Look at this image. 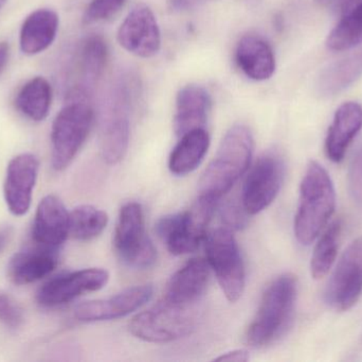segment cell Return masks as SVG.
Instances as JSON below:
<instances>
[{
  "label": "cell",
  "mask_w": 362,
  "mask_h": 362,
  "mask_svg": "<svg viewBox=\"0 0 362 362\" xmlns=\"http://www.w3.org/2000/svg\"><path fill=\"white\" fill-rule=\"evenodd\" d=\"M216 361L245 362L249 361V353L246 350H233L225 353L215 359Z\"/></svg>",
  "instance_id": "obj_35"
},
{
  "label": "cell",
  "mask_w": 362,
  "mask_h": 362,
  "mask_svg": "<svg viewBox=\"0 0 362 362\" xmlns=\"http://www.w3.org/2000/svg\"><path fill=\"white\" fill-rule=\"evenodd\" d=\"M211 108V97L200 85L189 84L182 87L176 98L174 130L182 136L196 129H204Z\"/></svg>",
  "instance_id": "obj_19"
},
{
  "label": "cell",
  "mask_w": 362,
  "mask_h": 362,
  "mask_svg": "<svg viewBox=\"0 0 362 362\" xmlns=\"http://www.w3.org/2000/svg\"><path fill=\"white\" fill-rule=\"evenodd\" d=\"M119 259L134 269H148L156 261L157 253L146 234L144 208L137 202H129L121 208L114 237Z\"/></svg>",
  "instance_id": "obj_9"
},
{
  "label": "cell",
  "mask_w": 362,
  "mask_h": 362,
  "mask_svg": "<svg viewBox=\"0 0 362 362\" xmlns=\"http://www.w3.org/2000/svg\"><path fill=\"white\" fill-rule=\"evenodd\" d=\"M210 269L206 259L187 261L170 278L163 300L175 305L195 307L208 286Z\"/></svg>",
  "instance_id": "obj_17"
},
{
  "label": "cell",
  "mask_w": 362,
  "mask_h": 362,
  "mask_svg": "<svg viewBox=\"0 0 362 362\" xmlns=\"http://www.w3.org/2000/svg\"><path fill=\"white\" fill-rule=\"evenodd\" d=\"M362 295V237L346 248L325 293L327 304L338 312L356 305Z\"/></svg>",
  "instance_id": "obj_11"
},
{
  "label": "cell",
  "mask_w": 362,
  "mask_h": 362,
  "mask_svg": "<svg viewBox=\"0 0 362 362\" xmlns=\"http://www.w3.org/2000/svg\"><path fill=\"white\" fill-rule=\"evenodd\" d=\"M193 4V0H169V8L174 12L187 10Z\"/></svg>",
  "instance_id": "obj_38"
},
{
  "label": "cell",
  "mask_w": 362,
  "mask_h": 362,
  "mask_svg": "<svg viewBox=\"0 0 362 362\" xmlns=\"http://www.w3.org/2000/svg\"><path fill=\"white\" fill-rule=\"evenodd\" d=\"M8 57H10V46L6 42L0 43V76L6 67Z\"/></svg>",
  "instance_id": "obj_37"
},
{
  "label": "cell",
  "mask_w": 362,
  "mask_h": 362,
  "mask_svg": "<svg viewBox=\"0 0 362 362\" xmlns=\"http://www.w3.org/2000/svg\"><path fill=\"white\" fill-rule=\"evenodd\" d=\"M206 261L228 301L238 302L244 293L246 273L240 248L231 230L221 227L206 236Z\"/></svg>",
  "instance_id": "obj_8"
},
{
  "label": "cell",
  "mask_w": 362,
  "mask_h": 362,
  "mask_svg": "<svg viewBox=\"0 0 362 362\" xmlns=\"http://www.w3.org/2000/svg\"><path fill=\"white\" fill-rule=\"evenodd\" d=\"M348 181L353 199L362 203V147L356 151L351 161Z\"/></svg>",
  "instance_id": "obj_32"
},
{
  "label": "cell",
  "mask_w": 362,
  "mask_h": 362,
  "mask_svg": "<svg viewBox=\"0 0 362 362\" xmlns=\"http://www.w3.org/2000/svg\"><path fill=\"white\" fill-rule=\"evenodd\" d=\"M107 225V214L93 205L78 206L69 213V235L81 242L101 235Z\"/></svg>",
  "instance_id": "obj_27"
},
{
  "label": "cell",
  "mask_w": 362,
  "mask_h": 362,
  "mask_svg": "<svg viewBox=\"0 0 362 362\" xmlns=\"http://www.w3.org/2000/svg\"><path fill=\"white\" fill-rule=\"evenodd\" d=\"M361 76L362 47L356 52L325 67L321 72L317 87L321 95L329 97L348 89Z\"/></svg>",
  "instance_id": "obj_24"
},
{
  "label": "cell",
  "mask_w": 362,
  "mask_h": 362,
  "mask_svg": "<svg viewBox=\"0 0 362 362\" xmlns=\"http://www.w3.org/2000/svg\"><path fill=\"white\" fill-rule=\"evenodd\" d=\"M108 280V272L99 268L62 274L42 285L36 299L45 307L64 305L84 293L100 290L107 284Z\"/></svg>",
  "instance_id": "obj_12"
},
{
  "label": "cell",
  "mask_w": 362,
  "mask_h": 362,
  "mask_svg": "<svg viewBox=\"0 0 362 362\" xmlns=\"http://www.w3.org/2000/svg\"><path fill=\"white\" fill-rule=\"evenodd\" d=\"M69 236V213L55 196H46L38 204L32 227L36 246L57 251Z\"/></svg>",
  "instance_id": "obj_16"
},
{
  "label": "cell",
  "mask_w": 362,
  "mask_h": 362,
  "mask_svg": "<svg viewBox=\"0 0 362 362\" xmlns=\"http://www.w3.org/2000/svg\"><path fill=\"white\" fill-rule=\"evenodd\" d=\"M51 100L52 89L50 83L42 77H36L21 87L15 99V106L27 118L42 121L48 115Z\"/></svg>",
  "instance_id": "obj_25"
},
{
  "label": "cell",
  "mask_w": 362,
  "mask_h": 362,
  "mask_svg": "<svg viewBox=\"0 0 362 362\" xmlns=\"http://www.w3.org/2000/svg\"><path fill=\"white\" fill-rule=\"evenodd\" d=\"M218 201L198 196L187 212L168 215L157 222L156 231L168 250L173 255L194 252L206 239V229Z\"/></svg>",
  "instance_id": "obj_6"
},
{
  "label": "cell",
  "mask_w": 362,
  "mask_h": 362,
  "mask_svg": "<svg viewBox=\"0 0 362 362\" xmlns=\"http://www.w3.org/2000/svg\"><path fill=\"white\" fill-rule=\"evenodd\" d=\"M336 208V193L329 172L318 162H310L300 186L295 217V236L303 246L320 236Z\"/></svg>",
  "instance_id": "obj_2"
},
{
  "label": "cell",
  "mask_w": 362,
  "mask_h": 362,
  "mask_svg": "<svg viewBox=\"0 0 362 362\" xmlns=\"http://www.w3.org/2000/svg\"><path fill=\"white\" fill-rule=\"evenodd\" d=\"M285 176V164L276 153L257 159L243 187L242 204L248 215L263 212L276 200Z\"/></svg>",
  "instance_id": "obj_10"
},
{
  "label": "cell",
  "mask_w": 362,
  "mask_h": 362,
  "mask_svg": "<svg viewBox=\"0 0 362 362\" xmlns=\"http://www.w3.org/2000/svg\"><path fill=\"white\" fill-rule=\"evenodd\" d=\"M107 60V44L103 38L91 35L83 42L80 50V67L83 78L88 84H93L102 76Z\"/></svg>",
  "instance_id": "obj_29"
},
{
  "label": "cell",
  "mask_w": 362,
  "mask_h": 362,
  "mask_svg": "<svg viewBox=\"0 0 362 362\" xmlns=\"http://www.w3.org/2000/svg\"><path fill=\"white\" fill-rule=\"evenodd\" d=\"M323 6H327L331 10L339 13L340 15H344L349 11L354 9L355 6L361 4L362 0H319Z\"/></svg>",
  "instance_id": "obj_34"
},
{
  "label": "cell",
  "mask_w": 362,
  "mask_h": 362,
  "mask_svg": "<svg viewBox=\"0 0 362 362\" xmlns=\"http://www.w3.org/2000/svg\"><path fill=\"white\" fill-rule=\"evenodd\" d=\"M59 19L54 11L40 9L31 13L21 29V49L25 55H34L46 50L57 38Z\"/></svg>",
  "instance_id": "obj_22"
},
{
  "label": "cell",
  "mask_w": 362,
  "mask_h": 362,
  "mask_svg": "<svg viewBox=\"0 0 362 362\" xmlns=\"http://www.w3.org/2000/svg\"><path fill=\"white\" fill-rule=\"evenodd\" d=\"M57 265V251L37 246L13 256L8 264V276L14 284H32L49 276Z\"/></svg>",
  "instance_id": "obj_21"
},
{
  "label": "cell",
  "mask_w": 362,
  "mask_h": 362,
  "mask_svg": "<svg viewBox=\"0 0 362 362\" xmlns=\"http://www.w3.org/2000/svg\"><path fill=\"white\" fill-rule=\"evenodd\" d=\"M210 147V136L204 129H196L180 136V142L172 151L170 171L182 176L197 169Z\"/></svg>",
  "instance_id": "obj_23"
},
{
  "label": "cell",
  "mask_w": 362,
  "mask_h": 362,
  "mask_svg": "<svg viewBox=\"0 0 362 362\" xmlns=\"http://www.w3.org/2000/svg\"><path fill=\"white\" fill-rule=\"evenodd\" d=\"M362 129V106L357 102H346L336 111L333 123L325 140V152L334 163H340L346 150Z\"/></svg>",
  "instance_id": "obj_18"
},
{
  "label": "cell",
  "mask_w": 362,
  "mask_h": 362,
  "mask_svg": "<svg viewBox=\"0 0 362 362\" xmlns=\"http://www.w3.org/2000/svg\"><path fill=\"white\" fill-rule=\"evenodd\" d=\"M38 169L37 157L31 153L17 155L8 163L4 181V200L8 210L15 216H23L29 210Z\"/></svg>",
  "instance_id": "obj_15"
},
{
  "label": "cell",
  "mask_w": 362,
  "mask_h": 362,
  "mask_svg": "<svg viewBox=\"0 0 362 362\" xmlns=\"http://www.w3.org/2000/svg\"><path fill=\"white\" fill-rule=\"evenodd\" d=\"M93 110L84 89H74L70 101L53 121L51 131L52 166L57 171L66 169L86 142L93 127Z\"/></svg>",
  "instance_id": "obj_4"
},
{
  "label": "cell",
  "mask_w": 362,
  "mask_h": 362,
  "mask_svg": "<svg viewBox=\"0 0 362 362\" xmlns=\"http://www.w3.org/2000/svg\"><path fill=\"white\" fill-rule=\"evenodd\" d=\"M127 0H91L83 17L84 23L106 21L116 15L127 4Z\"/></svg>",
  "instance_id": "obj_30"
},
{
  "label": "cell",
  "mask_w": 362,
  "mask_h": 362,
  "mask_svg": "<svg viewBox=\"0 0 362 362\" xmlns=\"http://www.w3.org/2000/svg\"><path fill=\"white\" fill-rule=\"evenodd\" d=\"M255 140L249 128L235 125L223 136L213 161L199 181V195L218 201L246 174L252 159Z\"/></svg>",
  "instance_id": "obj_1"
},
{
  "label": "cell",
  "mask_w": 362,
  "mask_h": 362,
  "mask_svg": "<svg viewBox=\"0 0 362 362\" xmlns=\"http://www.w3.org/2000/svg\"><path fill=\"white\" fill-rule=\"evenodd\" d=\"M6 1H8V0H0V10L4 8V6L6 4Z\"/></svg>",
  "instance_id": "obj_39"
},
{
  "label": "cell",
  "mask_w": 362,
  "mask_h": 362,
  "mask_svg": "<svg viewBox=\"0 0 362 362\" xmlns=\"http://www.w3.org/2000/svg\"><path fill=\"white\" fill-rule=\"evenodd\" d=\"M133 93V82L123 77L110 89V97L104 103L100 123V149L104 161L110 165L122 161L129 148Z\"/></svg>",
  "instance_id": "obj_5"
},
{
  "label": "cell",
  "mask_w": 362,
  "mask_h": 362,
  "mask_svg": "<svg viewBox=\"0 0 362 362\" xmlns=\"http://www.w3.org/2000/svg\"><path fill=\"white\" fill-rule=\"evenodd\" d=\"M13 236V227L10 225H4L0 227V254L4 253L6 247L8 246V242H11V238Z\"/></svg>",
  "instance_id": "obj_36"
},
{
  "label": "cell",
  "mask_w": 362,
  "mask_h": 362,
  "mask_svg": "<svg viewBox=\"0 0 362 362\" xmlns=\"http://www.w3.org/2000/svg\"><path fill=\"white\" fill-rule=\"evenodd\" d=\"M362 43V2L342 15L338 25L327 38L331 50L344 51Z\"/></svg>",
  "instance_id": "obj_28"
},
{
  "label": "cell",
  "mask_w": 362,
  "mask_h": 362,
  "mask_svg": "<svg viewBox=\"0 0 362 362\" xmlns=\"http://www.w3.org/2000/svg\"><path fill=\"white\" fill-rule=\"evenodd\" d=\"M152 285L125 289L105 300L83 302L74 310V317L82 322H101L129 316L146 305L153 297Z\"/></svg>",
  "instance_id": "obj_14"
},
{
  "label": "cell",
  "mask_w": 362,
  "mask_h": 362,
  "mask_svg": "<svg viewBox=\"0 0 362 362\" xmlns=\"http://www.w3.org/2000/svg\"><path fill=\"white\" fill-rule=\"evenodd\" d=\"M235 61L248 78L265 81L276 70V57L267 40L259 35L243 36L236 46Z\"/></svg>",
  "instance_id": "obj_20"
},
{
  "label": "cell",
  "mask_w": 362,
  "mask_h": 362,
  "mask_svg": "<svg viewBox=\"0 0 362 362\" xmlns=\"http://www.w3.org/2000/svg\"><path fill=\"white\" fill-rule=\"evenodd\" d=\"M197 321V306L175 305L161 300L132 319L129 332L150 344H168L189 335Z\"/></svg>",
  "instance_id": "obj_7"
},
{
  "label": "cell",
  "mask_w": 362,
  "mask_h": 362,
  "mask_svg": "<svg viewBox=\"0 0 362 362\" xmlns=\"http://www.w3.org/2000/svg\"><path fill=\"white\" fill-rule=\"evenodd\" d=\"M297 295L298 281L293 274H283L267 287L247 329V344L251 348H265L282 337L293 319Z\"/></svg>",
  "instance_id": "obj_3"
},
{
  "label": "cell",
  "mask_w": 362,
  "mask_h": 362,
  "mask_svg": "<svg viewBox=\"0 0 362 362\" xmlns=\"http://www.w3.org/2000/svg\"><path fill=\"white\" fill-rule=\"evenodd\" d=\"M248 213L245 210L244 206L240 205L234 201H229L223 206L221 218L225 222V227L229 230L242 229L246 225Z\"/></svg>",
  "instance_id": "obj_33"
},
{
  "label": "cell",
  "mask_w": 362,
  "mask_h": 362,
  "mask_svg": "<svg viewBox=\"0 0 362 362\" xmlns=\"http://www.w3.org/2000/svg\"><path fill=\"white\" fill-rule=\"evenodd\" d=\"M23 310L15 303L12 298L0 293V323L10 327L18 329L23 324Z\"/></svg>",
  "instance_id": "obj_31"
},
{
  "label": "cell",
  "mask_w": 362,
  "mask_h": 362,
  "mask_svg": "<svg viewBox=\"0 0 362 362\" xmlns=\"http://www.w3.org/2000/svg\"><path fill=\"white\" fill-rule=\"evenodd\" d=\"M119 44L137 57L148 59L160 50L161 32L153 11L137 4L125 17L118 30Z\"/></svg>",
  "instance_id": "obj_13"
},
{
  "label": "cell",
  "mask_w": 362,
  "mask_h": 362,
  "mask_svg": "<svg viewBox=\"0 0 362 362\" xmlns=\"http://www.w3.org/2000/svg\"><path fill=\"white\" fill-rule=\"evenodd\" d=\"M341 231V221L336 220L319 238L310 261V273L315 280L325 278L331 271L337 259Z\"/></svg>",
  "instance_id": "obj_26"
}]
</instances>
